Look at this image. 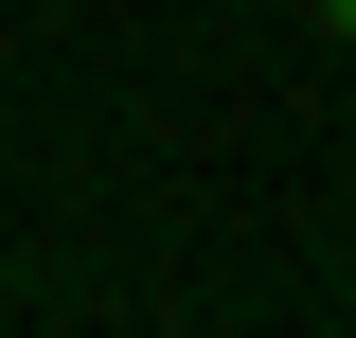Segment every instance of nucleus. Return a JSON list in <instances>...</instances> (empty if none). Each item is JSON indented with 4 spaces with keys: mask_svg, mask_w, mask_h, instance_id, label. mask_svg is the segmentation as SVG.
Returning <instances> with one entry per match:
<instances>
[{
    "mask_svg": "<svg viewBox=\"0 0 356 338\" xmlns=\"http://www.w3.org/2000/svg\"><path fill=\"white\" fill-rule=\"evenodd\" d=\"M321 36H339V54H356V0H321Z\"/></svg>",
    "mask_w": 356,
    "mask_h": 338,
    "instance_id": "1",
    "label": "nucleus"
}]
</instances>
